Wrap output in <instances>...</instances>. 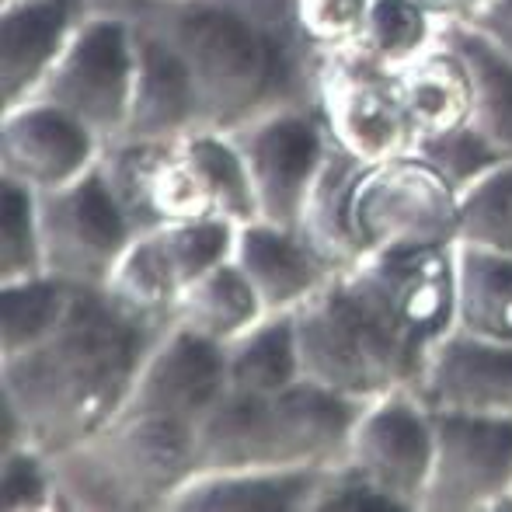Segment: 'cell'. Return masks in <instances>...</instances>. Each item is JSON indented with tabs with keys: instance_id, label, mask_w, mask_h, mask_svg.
Listing matches in <instances>:
<instances>
[{
	"instance_id": "obj_1",
	"label": "cell",
	"mask_w": 512,
	"mask_h": 512,
	"mask_svg": "<svg viewBox=\"0 0 512 512\" xmlns=\"http://www.w3.org/2000/svg\"><path fill=\"white\" fill-rule=\"evenodd\" d=\"M168 324L129 314L95 286H74L63 321L42 342L0 356V401L49 457L77 450L126 411L136 373Z\"/></svg>"
},
{
	"instance_id": "obj_2",
	"label": "cell",
	"mask_w": 512,
	"mask_h": 512,
	"mask_svg": "<svg viewBox=\"0 0 512 512\" xmlns=\"http://www.w3.org/2000/svg\"><path fill=\"white\" fill-rule=\"evenodd\" d=\"M157 32L189 63L206 129H230L276 108L304 105L300 42L265 4L244 0H171Z\"/></svg>"
},
{
	"instance_id": "obj_3",
	"label": "cell",
	"mask_w": 512,
	"mask_h": 512,
	"mask_svg": "<svg viewBox=\"0 0 512 512\" xmlns=\"http://www.w3.org/2000/svg\"><path fill=\"white\" fill-rule=\"evenodd\" d=\"M304 377L356 401L415 387L429 349L418 342L366 262L328 272L293 310Z\"/></svg>"
},
{
	"instance_id": "obj_4",
	"label": "cell",
	"mask_w": 512,
	"mask_h": 512,
	"mask_svg": "<svg viewBox=\"0 0 512 512\" xmlns=\"http://www.w3.org/2000/svg\"><path fill=\"white\" fill-rule=\"evenodd\" d=\"M363 401L300 377L276 394L230 387L199 418V471L328 467L345 457Z\"/></svg>"
},
{
	"instance_id": "obj_5",
	"label": "cell",
	"mask_w": 512,
	"mask_h": 512,
	"mask_svg": "<svg viewBox=\"0 0 512 512\" xmlns=\"http://www.w3.org/2000/svg\"><path fill=\"white\" fill-rule=\"evenodd\" d=\"M56 460L60 506L168 509L199 474L196 422L161 411H122L98 436Z\"/></svg>"
},
{
	"instance_id": "obj_6",
	"label": "cell",
	"mask_w": 512,
	"mask_h": 512,
	"mask_svg": "<svg viewBox=\"0 0 512 512\" xmlns=\"http://www.w3.org/2000/svg\"><path fill=\"white\" fill-rule=\"evenodd\" d=\"M352 234L359 251L450 248L457 244L460 192L418 154L363 164L349 199Z\"/></svg>"
},
{
	"instance_id": "obj_7",
	"label": "cell",
	"mask_w": 512,
	"mask_h": 512,
	"mask_svg": "<svg viewBox=\"0 0 512 512\" xmlns=\"http://www.w3.org/2000/svg\"><path fill=\"white\" fill-rule=\"evenodd\" d=\"M136 84V21L119 14L81 18L56 67L35 98L67 108L98 140L126 136L129 105Z\"/></svg>"
},
{
	"instance_id": "obj_8",
	"label": "cell",
	"mask_w": 512,
	"mask_h": 512,
	"mask_svg": "<svg viewBox=\"0 0 512 512\" xmlns=\"http://www.w3.org/2000/svg\"><path fill=\"white\" fill-rule=\"evenodd\" d=\"M39 223L49 276L95 290H105L115 262L140 234L108 185L102 164L63 189L39 192Z\"/></svg>"
},
{
	"instance_id": "obj_9",
	"label": "cell",
	"mask_w": 512,
	"mask_h": 512,
	"mask_svg": "<svg viewBox=\"0 0 512 512\" xmlns=\"http://www.w3.org/2000/svg\"><path fill=\"white\" fill-rule=\"evenodd\" d=\"M230 140L248 168L258 220L300 230L307 196L331 150L324 115H314L304 105L276 108L230 129Z\"/></svg>"
},
{
	"instance_id": "obj_10",
	"label": "cell",
	"mask_w": 512,
	"mask_h": 512,
	"mask_svg": "<svg viewBox=\"0 0 512 512\" xmlns=\"http://www.w3.org/2000/svg\"><path fill=\"white\" fill-rule=\"evenodd\" d=\"M432 471L422 512H512V415L432 411Z\"/></svg>"
},
{
	"instance_id": "obj_11",
	"label": "cell",
	"mask_w": 512,
	"mask_h": 512,
	"mask_svg": "<svg viewBox=\"0 0 512 512\" xmlns=\"http://www.w3.org/2000/svg\"><path fill=\"white\" fill-rule=\"evenodd\" d=\"M317 95L331 140L356 161L380 164L415 150V122L401 102L398 74L391 70L370 67L345 49H331Z\"/></svg>"
},
{
	"instance_id": "obj_12",
	"label": "cell",
	"mask_w": 512,
	"mask_h": 512,
	"mask_svg": "<svg viewBox=\"0 0 512 512\" xmlns=\"http://www.w3.org/2000/svg\"><path fill=\"white\" fill-rule=\"evenodd\" d=\"M405 512H422L432 471V415L411 387L366 401L352 425L345 457Z\"/></svg>"
},
{
	"instance_id": "obj_13",
	"label": "cell",
	"mask_w": 512,
	"mask_h": 512,
	"mask_svg": "<svg viewBox=\"0 0 512 512\" xmlns=\"http://www.w3.org/2000/svg\"><path fill=\"white\" fill-rule=\"evenodd\" d=\"M105 143L67 108L32 98L4 112L0 126V178L35 192L77 182L102 161Z\"/></svg>"
},
{
	"instance_id": "obj_14",
	"label": "cell",
	"mask_w": 512,
	"mask_h": 512,
	"mask_svg": "<svg viewBox=\"0 0 512 512\" xmlns=\"http://www.w3.org/2000/svg\"><path fill=\"white\" fill-rule=\"evenodd\" d=\"M227 391V345L171 321L150 345L126 411H161L199 425Z\"/></svg>"
},
{
	"instance_id": "obj_15",
	"label": "cell",
	"mask_w": 512,
	"mask_h": 512,
	"mask_svg": "<svg viewBox=\"0 0 512 512\" xmlns=\"http://www.w3.org/2000/svg\"><path fill=\"white\" fill-rule=\"evenodd\" d=\"M411 391L432 411L512 415V345L453 328L432 345Z\"/></svg>"
},
{
	"instance_id": "obj_16",
	"label": "cell",
	"mask_w": 512,
	"mask_h": 512,
	"mask_svg": "<svg viewBox=\"0 0 512 512\" xmlns=\"http://www.w3.org/2000/svg\"><path fill=\"white\" fill-rule=\"evenodd\" d=\"M203 126L196 81L171 39L136 21V84L122 140H178Z\"/></svg>"
},
{
	"instance_id": "obj_17",
	"label": "cell",
	"mask_w": 512,
	"mask_h": 512,
	"mask_svg": "<svg viewBox=\"0 0 512 512\" xmlns=\"http://www.w3.org/2000/svg\"><path fill=\"white\" fill-rule=\"evenodd\" d=\"M77 0H14L0 11V98L4 112L32 102L74 39Z\"/></svg>"
},
{
	"instance_id": "obj_18",
	"label": "cell",
	"mask_w": 512,
	"mask_h": 512,
	"mask_svg": "<svg viewBox=\"0 0 512 512\" xmlns=\"http://www.w3.org/2000/svg\"><path fill=\"white\" fill-rule=\"evenodd\" d=\"M234 262L258 293L265 314L297 310L328 279V269L317 262L300 230L276 227L269 220L237 223Z\"/></svg>"
},
{
	"instance_id": "obj_19",
	"label": "cell",
	"mask_w": 512,
	"mask_h": 512,
	"mask_svg": "<svg viewBox=\"0 0 512 512\" xmlns=\"http://www.w3.org/2000/svg\"><path fill=\"white\" fill-rule=\"evenodd\" d=\"M324 467L199 471L168 509L178 512H310Z\"/></svg>"
},
{
	"instance_id": "obj_20",
	"label": "cell",
	"mask_w": 512,
	"mask_h": 512,
	"mask_svg": "<svg viewBox=\"0 0 512 512\" xmlns=\"http://www.w3.org/2000/svg\"><path fill=\"white\" fill-rule=\"evenodd\" d=\"M398 88L418 136H439L471 122V70L450 42L439 39V32L422 56L398 70Z\"/></svg>"
},
{
	"instance_id": "obj_21",
	"label": "cell",
	"mask_w": 512,
	"mask_h": 512,
	"mask_svg": "<svg viewBox=\"0 0 512 512\" xmlns=\"http://www.w3.org/2000/svg\"><path fill=\"white\" fill-rule=\"evenodd\" d=\"M359 171H363V161H356L349 150H342L331 140L328 161H324L321 175L307 196L304 216H300V237L328 272H342L363 262L349 216L352 185H356Z\"/></svg>"
},
{
	"instance_id": "obj_22",
	"label": "cell",
	"mask_w": 512,
	"mask_h": 512,
	"mask_svg": "<svg viewBox=\"0 0 512 512\" xmlns=\"http://www.w3.org/2000/svg\"><path fill=\"white\" fill-rule=\"evenodd\" d=\"M439 39L450 42L471 70V126L499 154L512 157V60L467 21H439Z\"/></svg>"
},
{
	"instance_id": "obj_23",
	"label": "cell",
	"mask_w": 512,
	"mask_h": 512,
	"mask_svg": "<svg viewBox=\"0 0 512 512\" xmlns=\"http://www.w3.org/2000/svg\"><path fill=\"white\" fill-rule=\"evenodd\" d=\"M457 262V328L512 345V255L453 244Z\"/></svg>"
},
{
	"instance_id": "obj_24",
	"label": "cell",
	"mask_w": 512,
	"mask_h": 512,
	"mask_svg": "<svg viewBox=\"0 0 512 512\" xmlns=\"http://www.w3.org/2000/svg\"><path fill=\"white\" fill-rule=\"evenodd\" d=\"M262 317H265L262 300L251 290V283L237 269L234 258H230V262L216 265L206 276H199L196 283L185 286L171 321L227 345L237 335H244L251 324L262 321Z\"/></svg>"
},
{
	"instance_id": "obj_25",
	"label": "cell",
	"mask_w": 512,
	"mask_h": 512,
	"mask_svg": "<svg viewBox=\"0 0 512 512\" xmlns=\"http://www.w3.org/2000/svg\"><path fill=\"white\" fill-rule=\"evenodd\" d=\"M227 377L234 391L276 394L304 377L293 310L265 314L244 335L227 342Z\"/></svg>"
},
{
	"instance_id": "obj_26",
	"label": "cell",
	"mask_w": 512,
	"mask_h": 512,
	"mask_svg": "<svg viewBox=\"0 0 512 512\" xmlns=\"http://www.w3.org/2000/svg\"><path fill=\"white\" fill-rule=\"evenodd\" d=\"M436 32L439 21L418 0H370L359 32L335 49H345L370 67L398 74L436 42Z\"/></svg>"
},
{
	"instance_id": "obj_27",
	"label": "cell",
	"mask_w": 512,
	"mask_h": 512,
	"mask_svg": "<svg viewBox=\"0 0 512 512\" xmlns=\"http://www.w3.org/2000/svg\"><path fill=\"white\" fill-rule=\"evenodd\" d=\"M105 293L122 310L143 317V321L171 324L175 304L182 297V283H178L175 269L164 258L157 230H143V234H136L129 241V248L122 251L112 276H108Z\"/></svg>"
},
{
	"instance_id": "obj_28",
	"label": "cell",
	"mask_w": 512,
	"mask_h": 512,
	"mask_svg": "<svg viewBox=\"0 0 512 512\" xmlns=\"http://www.w3.org/2000/svg\"><path fill=\"white\" fill-rule=\"evenodd\" d=\"M178 147L185 150L192 168H196L199 178L206 182L209 196H213V203H216V213L234 223L258 220L255 189H251L244 157H241V150L234 147L230 133L199 126V129H192V133L178 136Z\"/></svg>"
},
{
	"instance_id": "obj_29",
	"label": "cell",
	"mask_w": 512,
	"mask_h": 512,
	"mask_svg": "<svg viewBox=\"0 0 512 512\" xmlns=\"http://www.w3.org/2000/svg\"><path fill=\"white\" fill-rule=\"evenodd\" d=\"M70 300H74V286L63 283L56 276H32L18 279V283H0V356H14V352L28 349V345L42 342L56 324L63 321Z\"/></svg>"
},
{
	"instance_id": "obj_30",
	"label": "cell",
	"mask_w": 512,
	"mask_h": 512,
	"mask_svg": "<svg viewBox=\"0 0 512 512\" xmlns=\"http://www.w3.org/2000/svg\"><path fill=\"white\" fill-rule=\"evenodd\" d=\"M0 283L46 276L39 192L0 178Z\"/></svg>"
},
{
	"instance_id": "obj_31",
	"label": "cell",
	"mask_w": 512,
	"mask_h": 512,
	"mask_svg": "<svg viewBox=\"0 0 512 512\" xmlns=\"http://www.w3.org/2000/svg\"><path fill=\"white\" fill-rule=\"evenodd\" d=\"M457 244L512 255V161H502L460 192Z\"/></svg>"
},
{
	"instance_id": "obj_32",
	"label": "cell",
	"mask_w": 512,
	"mask_h": 512,
	"mask_svg": "<svg viewBox=\"0 0 512 512\" xmlns=\"http://www.w3.org/2000/svg\"><path fill=\"white\" fill-rule=\"evenodd\" d=\"M157 241L168 258V265L175 269L182 290L189 283H196L199 276H206L209 269L230 262L234 258V237L237 223L227 216H203V220H178V223H161Z\"/></svg>"
},
{
	"instance_id": "obj_33",
	"label": "cell",
	"mask_w": 512,
	"mask_h": 512,
	"mask_svg": "<svg viewBox=\"0 0 512 512\" xmlns=\"http://www.w3.org/2000/svg\"><path fill=\"white\" fill-rule=\"evenodd\" d=\"M53 506H60L56 460L32 443L0 453V509L42 512Z\"/></svg>"
},
{
	"instance_id": "obj_34",
	"label": "cell",
	"mask_w": 512,
	"mask_h": 512,
	"mask_svg": "<svg viewBox=\"0 0 512 512\" xmlns=\"http://www.w3.org/2000/svg\"><path fill=\"white\" fill-rule=\"evenodd\" d=\"M411 154L429 161L457 192H464L467 185L478 182L481 175L499 168L502 161H512V157L499 154L471 122H464L460 129H450V133H439V136H418Z\"/></svg>"
},
{
	"instance_id": "obj_35",
	"label": "cell",
	"mask_w": 512,
	"mask_h": 512,
	"mask_svg": "<svg viewBox=\"0 0 512 512\" xmlns=\"http://www.w3.org/2000/svg\"><path fill=\"white\" fill-rule=\"evenodd\" d=\"M310 512H405L387 492H380L349 460L324 467V478L310 502Z\"/></svg>"
},
{
	"instance_id": "obj_36",
	"label": "cell",
	"mask_w": 512,
	"mask_h": 512,
	"mask_svg": "<svg viewBox=\"0 0 512 512\" xmlns=\"http://www.w3.org/2000/svg\"><path fill=\"white\" fill-rule=\"evenodd\" d=\"M366 11L370 0H293V25L310 46L335 49L359 32Z\"/></svg>"
},
{
	"instance_id": "obj_37",
	"label": "cell",
	"mask_w": 512,
	"mask_h": 512,
	"mask_svg": "<svg viewBox=\"0 0 512 512\" xmlns=\"http://www.w3.org/2000/svg\"><path fill=\"white\" fill-rule=\"evenodd\" d=\"M467 25H474L481 35H488L512 60V0H488Z\"/></svg>"
},
{
	"instance_id": "obj_38",
	"label": "cell",
	"mask_w": 512,
	"mask_h": 512,
	"mask_svg": "<svg viewBox=\"0 0 512 512\" xmlns=\"http://www.w3.org/2000/svg\"><path fill=\"white\" fill-rule=\"evenodd\" d=\"M436 21H471L488 0H418Z\"/></svg>"
},
{
	"instance_id": "obj_39",
	"label": "cell",
	"mask_w": 512,
	"mask_h": 512,
	"mask_svg": "<svg viewBox=\"0 0 512 512\" xmlns=\"http://www.w3.org/2000/svg\"><path fill=\"white\" fill-rule=\"evenodd\" d=\"M4 4H14V0H4Z\"/></svg>"
}]
</instances>
